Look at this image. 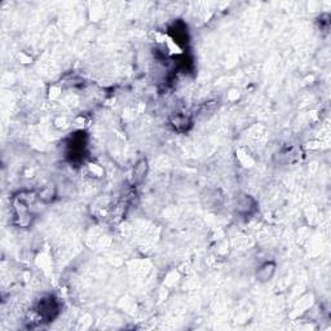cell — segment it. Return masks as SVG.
<instances>
[{
  "label": "cell",
  "instance_id": "5",
  "mask_svg": "<svg viewBox=\"0 0 331 331\" xmlns=\"http://www.w3.org/2000/svg\"><path fill=\"white\" fill-rule=\"evenodd\" d=\"M149 167H148V161L147 159H141L136 163L134 168V180L136 182H141L145 177H147V173Z\"/></svg>",
  "mask_w": 331,
  "mask_h": 331
},
{
  "label": "cell",
  "instance_id": "1",
  "mask_svg": "<svg viewBox=\"0 0 331 331\" xmlns=\"http://www.w3.org/2000/svg\"><path fill=\"white\" fill-rule=\"evenodd\" d=\"M58 303L53 296H45V298L40 299L36 305V313L40 318L45 319V321H51L58 314Z\"/></svg>",
  "mask_w": 331,
  "mask_h": 331
},
{
  "label": "cell",
  "instance_id": "4",
  "mask_svg": "<svg viewBox=\"0 0 331 331\" xmlns=\"http://www.w3.org/2000/svg\"><path fill=\"white\" fill-rule=\"evenodd\" d=\"M171 125L173 127L175 131L179 132H185L188 131L189 127L191 125V120L188 115H184V114H175L173 116H171L170 119Z\"/></svg>",
  "mask_w": 331,
  "mask_h": 331
},
{
  "label": "cell",
  "instance_id": "3",
  "mask_svg": "<svg viewBox=\"0 0 331 331\" xmlns=\"http://www.w3.org/2000/svg\"><path fill=\"white\" fill-rule=\"evenodd\" d=\"M276 269H277V264L275 261H266L262 262L261 266L257 268L256 271V280L259 282H268L273 278L276 273Z\"/></svg>",
  "mask_w": 331,
  "mask_h": 331
},
{
  "label": "cell",
  "instance_id": "6",
  "mask_svg": "<svg viewBox=\"0 0 331 331\" xmlns=\"http://www.w3.org/2000/svg\"><path fill=\"white\" fill-rule=\"evenodd\" d=\"M54 195H56V189H54L53 186H51V185L44 186V188L39 191V194H38L39 200L43 201V202H45V203L52 202V200L54 198Z\"/></svg>",
  "mask_w": 331,
  "mask_h": 331
},
{
  "label": "cell",
  "instance_id": "2",
  "mask_svg": "<svg viewBox=\"0 0 331 331\" xmlns=\"http://www.w3.org/2000/svg\"><path fill=\"white\" fill-rule=\"evenodd\" d=\"M233 207H234V211L242 216H247L251 215L252 212L255 211V207H256V202L251 195L248 194H239L237 195L234 202H233Z\"/></svg>",
  "mask_w": 331,
  "mask_h": 331
}]
</instances>
